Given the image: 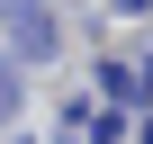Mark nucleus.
Masks as SVG:
<instances>
[{"mask_svg":"<svg viewBox=\"0 0 153 144\" xmlns=\"http://www.w3.org/2000/svg\"><path fill=\"white\" fill-rule=\"evenodd\" d=\"M9 99H18V81H9V72H0V117H9Z\"/></svg>","mask_w":153,"mask_h":144,"instance_id":"nucleus-1","label":"nucleus"},{"mask_svg":"<svg viewBox=\"0 0 153 144\" xmlns=\"http://www.w3.org/2000/svg\"><path fill=\"white\" fill-rule=\"evenodd\" d=\"M117 9H153V0H117Z\"/></svg>","mask_w":153,"mask_h":144,"instance_id":"nucleus-2","label":"nucleus"},{"mask_svg":"<svg viewBox=\"0 0 153 144\" xmlns=\"http://www.w3.org/2000/svg\"><path fill=\"white\" fill-rule=\"evenodd\" d=\"M144 99H153V63H144Z\"/></svg>","mask_w":153,"mask_h":144,"instance_id":"nucleus-3","label":"nucleus"}]
</instances>
